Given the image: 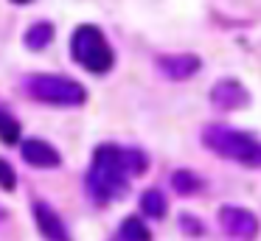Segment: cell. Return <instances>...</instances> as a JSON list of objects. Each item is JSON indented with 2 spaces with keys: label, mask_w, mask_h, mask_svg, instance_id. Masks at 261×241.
<instances>
[{
  "label": "cell",
  "mask_w": 261,
  "mask_h": 241,
  "mask_svg": "<svg viewBox=\"0 0 261 241\" xmlns=\"http://www.w3.org/2000/svg\"><path fill=\"white\" fill-rule=\"evenodd\" d=\"M129 168H126V154L115 143H101L93 151V163L87 171V191L98 202L121 199L129 188Z\"/></svg>",
  "instance_id": "1"
},
{
  "label": "cell",
  "mask_w": 261,
  "mask_h": 241,
  "mask_svg": "<svg viewBox=\"0 0 261 241\" xmlns=\"http://www.w3.org/2000/svg\"><path fill=\"white\" fill-rule=\"evenodd\" d=\"M202 143L208 146L214 154L227 157V160H236L242 166L258 168L261 166V140L253 138L247 132H239L230 126H205L202 129Z\"/></svg>",
  "instance_id": "2"
},
{
  "label": "cell",
  "mask_w": 261,
  "mask_h": 241,
  "mask_svg": "<svg viewBox=\"0 0 261 241\" xmlns=\"http://www.w3.org/2000/svg\"><path fill=\"white\" fill-rule=\"evenodd\" d=\"M23 90L34 101L54 106H82L87 101V90L76 78L59 76V73H31L25 76Z\"/></svg>",
  "instance_id": "3"
},
{
  "label": "cell",
  "mask_w": 261,
  "mask_h": 241,
  "mask_svg": "<svg viewBox=\"0 0 261 241\" xmlns=\"http://www.w3.org/2000/svg\"><path fill=\"white\" fill-rule=\"evenodd\" d=\"M70 53H73V62H79L90 73H107L115 65V53L110 48L104 31L98 25H90V22H85V25H79L73 31Z\"/></svg>",
  "instance_id": "4"
},
{
  "label": "cell",
  "mask_w": 261,
  "mask_h": 241,
  "mask_svg": "<svg viewBox=\"0 0 261 241\" xmlns=\"http://www.w3.org/2000/svg\"><path fill=\"white\" fill-rule=\"evenodd\" d=\"M219 224L227 235H233L239 241H253L258 235V216L247 207H236V205L219 207Z\"/></svg>",
  "instance_id": "5"
},
{
  "label": "cell",
  "mask_w": 261,
  "mask_h": 241,
  "mask_svg": "<svg viewBox=\"0 0 261 241\" xmlns=\"http://www.w3.org/2000/svg\"><path fill=\"white\" fill-rule=\"evenodd\" d=\"M158 67L171 82H186L202 67V59L197 53H163L158 56Z\"/></svg>",
  "instance_id": "6"
},
{
  "label": "cell",
  "mask_w": 261,
  "mask_h": 241,
  "mask_svg": "<svg viewBox=\"0 0 261 241\" xmlns=\"http://www.w3.org/2000/svg\"><path fill=\"white\" fill-rule=\"evenodd\" d=\"M20 154H23V160L34 168H57L59 163H62L59 151L54 149L48 140H40V138L23 140V143H20Z\"/></svg>",
  "instance_id": "7"
},
{
  "label": "cell",
  "mask_w": 261,
  "mask_h": 241,
  "mask_svg": "<svg viewBox=\"0 0 261 241\" xmlns=\"http://www.w3.org/2000/svg\"><path fill=\"white\" fill-rule=\"evenodd\" d=\"M211 101H214V106H219V110H242L250 101V93L242 87V82H236V78H222V82H216L214 90H211Z\"/></svg>",
  "instance_id": "8"
},
{
  "label": "cell",
  "mask_w": 261,
  "mask_h": 241,
  "mask_svg": "<svg viewBox=\"0 0 261 241\" xmlns=\"http://www.w3.org/2000/svg\"><path fill=\"white\" fill-rule=\"evenodd\" d=\"M34 222L40 227V233L45 235V241H70V233L65 227L62 216L45 202H34Z\"/></svg>",
  "instance_id": "9"
},
{
  "label": "cell",
  "mask_w": 261,
  "mask_h": 241,
  "mask_svg": "<svg viewBox=\"0 0 261 241\" xmlns=\"http://www.w3.org/2000/svg\"><path fill=\"white\" fill-rule=\"evenodd\" d=\"M54 25L51 22H45V20H40V22H34V25H29V31H25V45H29L31 50H42V48H48V45L54 42Z\"/></svg>",
  "instance_id": "10"
},
{
  "label": "cell",
  "mask_w": 261,
  "mask_h": 241,
  "mask_svg": "<svg viewBox=\"0 0 261 241\" xmlns=\"http://www.w3.org/2000/svg\"><path fill=\"white\" fill-rule=\"evenodd\" d=\"M141 210L152 219H163L166 213H169V202H166V196L160 194L158 188H149V191H143V196H141Z\"/></svg>",
  "instance_id": "11"
},
{
  "label": "cell",
  "mask_w": 261,
  "mask_h": 241,
  "mask_svg": "<svg viewBox=\"0 0 261 241\" xmlns=\"http://www.w3.org/2000/svg\"><path fill=\"white\" fill-rule=\"evenodd\" d=\"M118 238H124V241H152V233H149V227L138 216H126L124 224H121V230H118Z\"/></svg>",
  "instance_id": "12"
},
{
  "label": "cell",
  "mask_w": 261,
  "mask_h": 241,
  "mask_svg": "<svg viewBox=\"0 0 261 241\" xmlns=\"http://www.w3.org/2000/svg\"><path fill=\"white\" fill-rule=\"evenodd\" d=\"M171 185H174V191H180V196H191V194H197V191L202 188V179H199L194 171H174Z\"/></svg>",
  "instance_id": "13"
},
{
  "label": "cell",
  "mask_w": 261,
  "mask_h": 241,
  "mask_svg": "<svg viewBox=\"0 0 261 241\" xmlns=\"http://www.w3.org/2000/svg\"><path fill=\"white\" fill-rule=\"evenodd\" d=\"M20 132H23V129H20V121L12 112H6L0 106V140H3V143H17Z\"/></svg>",
  "instance_id": "14"
},
{
  "label": "cell",
  "mask_w": 261,
  "mask_h": 241,
  "mask_svg": "<svg viewBox=\"0 0 261 241\" xmlns=\"http://www.w3.org/2000/svg\"><path fill=\"white\" fill-rule=\"evenodd\" d=\"M0 188L3 191H14L17 188V174H14L12 163L0 157Z\"/></svg>",
  "instance_id": "15"
},
{
  "label": "cell",
  "mask_w": 261,
  "mask_h": 241,
  "mask_svg": "<svg viewBox=\"0 0 261 241\" xmlns=\"http://www.w3.org/2000/svg\"><path fill=\"white\" fill-rule=\"evenodd\" d=\"M12 3H17V6H29V3H34V0H12Z\"/></svg>",
  "instance_id": "16"
},
{
  "label": "cell",
  "mask_w": 261,
  "mask_h": 241,
  "mask_svg": "<svg viewBox=\"0 0 261 241\" xmlns=\"http://www.w3.org/2000/svg\"><path fill=\"white\" fill-rule=\"evenodd\" d=\"M115 241H124V238H115Z\"/></svg>",
  "instance_id": "17"
}]
</instances>
